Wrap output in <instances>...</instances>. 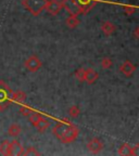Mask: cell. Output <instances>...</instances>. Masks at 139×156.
Returning a JSON list of instances; mask_svg holds the SVG:
<instances>
[{"label":"cell","instance_id":"obj_1","mask_svg":"<svg viewBox=\"0 0 139 156\" xmlns=\"http://www.w3.org/2000/svg\"><path fill=\"white\" fill-rule=\"evenodd\" d=\"M54 136L58 138V140L62 143H71L75 141L76 138L78 136L79 130L76 126L68 122H58L52 129Z\"/></svg>","mask_w":139,"mask_h":156},{"label":"cell","instance_id":"obj_2","mask_svg":"<svg viewBox=\"0 0 139 156\" xmlns=\"http://www.w3.org/2000/svg\"><path fill=\"white\" fill-rule=\"evenodd\" d=\"M48 0H23V5L33 15H39L45 10Z\"/></svg>","mask_w":139,"mask_h":156},{"label":"cell","instance_id":"obj_3","mask_svg":"<svg viewBox=\"0 0 139 156\" xmlns=\"http://www.w3.org/2000/svg\"><path fill=\"white\" fill-rule=\"evenodd\" d=\"M24 65L29 72H37L39 68L42 67V61L39 60L38 56L32 55L25 61Z\"/></svg>","mask_w":139,"mask_h":156},{"label":"cell","instance_id":"obj_4","mask_svg":"<svg viewBox=\"0 0 139 156\" xmlns=\"http://www.w3.org/2000/svg\"><path fill=\"white\" fill-rule=\"evenodd\" d=\"M137 150H138V145L133 147V146L130 145L128 143H124L120 146V149L117 151V154L121 156H135L138 154Z\"/></svg>","mask_w":139,"mask_h":156},{"label":"cell","instance_id":"obj_5","mask_svg":"<svg viewBox=\"0 0 139 156\" xmlns=\"http://www.w3.org/2000/svg\"><path fill=\"white\" fill-rule=\"evenodd\" d=\"M62 9V3L58 0H48L45 10H47L51 15H57L60 13Z\"/></svg>","mask_w":139,"mask_h":156},{"label":"cell","instance_id":"obj_6","mask_svg":"<svg viewBox=\"0 0 139 156\" xmlns=\"http://www.w3.org/2000/svg\"><path fill=\"white\" fill-rule=\"evenodd\" d=\"M87 149L90 153L97 154V153H99V152L102 151L103 143L101 142L100 139H98V138H93V139H91L90 141L88 142Z\"/></svg>","mask_w":139,"mask_h":156},{"label":"cell","instance_id":"obj_7","mask_svg":"<svg viewBox=\"0 0 139 156\" xmlns=\"http://www.w3.org/2000/svg\"><path fill=\"white\" fill-rule=\"evenodd\" d=\"M120 71L122 72L126 77H130V76L135 73V71H136V66L130 61H125L124 63L121 65Z\"/></svg>","mask_w":139,"mask_h":156},{"label":"cell","instance_id":"obj_8","mask_svg":"<svg viewBox=\"0 0 139 156\" xmlns=\"http://www.w3.org/2000/svg\"><path fill=\"white\" fill-rule=\"evenodd\" d=\"M99 78V74L93 68H87L85 73V81L89 85H93Z\"/></svg>","mask_w":139,"mask_h":156},{"label":"cell","instance_id":"obj_9","mask_svg":"<svg viewBox=\"0 0 139 156\" xmlns=\"http://www.w3.org/2000/svg\"><path fill=\"white\" fill-rule=\"evenodd\" d=\"M23 152H24V147L19 141L14 140L11 142V145H10V154L11 155H23Z\"/></svg>","mask_w":139,"mask_h":156},{"label":"cell","instance_id":"obj_10","mask_svg":"<svg viewBox=\"0 0 139 156\" xmlns=\"http://www.w3.org/2000/svg\"><path fill=\"white\" fill-rule=\"evenodd\" d=\"M101 30H102V33L105 36H110V35H112L116 30V26L112 22L107 21V22H103L101 24Z\"/></svg>","mask_w":139,"mask_h":156},{"label":"cell","instance_id":"obj_11","mask_svg":"<svg viewBox=\"0 0 139 156\" xmlns=\"http://www.w3.org/2000/svg\"><path fill=\"white\" fill-rule=\"evenodd\" d=\"M11 99H12V101H14V102L22 104V103H24L25 100H26V93L22 90L14 91V92H12V94H11Z\"/></svg>","mask_w":139,"mask_h":156},{"label":"cell","instance_id":"obj_12","mask_svg":"<svg viewBox=\"0 0 139 156\" xmlns=\"http://www.w3.org/2000/svg\"><path fill=\"white\" fill-rule=\"evenodd\" d=\"M50 126V120L47 119V118H45V117H42L37 122L36 124V128L38 129L39 132H44L46 131L47 129H48V127Z\"/></svg>","mask_w":139,"mask_h":156},{"label":"cell","instance_id":"obj_13","mask_svg":"<svg viewBox=\"0 0 139 156\" xmlns=\"http://www.w3.org/2000/svg\"><path fill=\"white\" fill-rule=\"evenodd\" d=\"M21 131H22V129H21V126H20V125L12 124L11 126L9 127V129H8V134H9L10 136H13V138H15V136H20Z\"/></svg>","mask_w":139,"mask_h":156},{"label":"cell","instance_id":"obj_14","mask_svg":"<svg viewBox=\"0 0 139 156\" xmlns=\"http://www.w3.org/2000/svg\"><path fill=\"white\" fill-rule=\"evenodd\" d=\"M65 24L68 28H75L76 26L79 25V20L76 15H70V16L66 19Z\"/></svg>","mask_w":139,"mask_h":156},{"label":"cell","instance_id":"obj_15","mask_svg":"<svg viewBox=\"0 0 139 156\" xmlns=\"http://www.w3.org/2000/svg\"><path fill=\"white\" fill-rule=\"evenodd\" d=\"M10 145H11V142H9L8 140L2 141V143L0 144V154H2L5 156L11 155L10 154Z\"/></svg>","mask_w":139,"mask_h":156},{"label":"cell","instance_id":"obj_16","mask_svg":"<svg viewBox=\"0 0 139 156\" xmlns=\"http://www.w3.org/2000/svg\"><path fill=\"white\" fill-rule=\"evenodd\" d=\"M85 73H86V68L84 67L77 68L75 72V78L78 81L83 83V81H85Z\"/></svg>","mask_w":139,"mask_h":156},{"label":"cell","instance_id":"obj_17","mask_svg":"<svg viewBox=\"0 0 139 156\" xmlns=\"http://www.w3.org/2000/svg\"><path fill=\"white\" fill-rule=\"evenodd\" d=\"M28 117H29V122H32L33 124V126H36V124H37V122H38L40 118H42V115L39 114V113H37V112H33L32 111V113L28 115Z\"/></svg>","mask_w":139,"mask_h":156},{"label":"cell","instance_id":"obj_18","mask_svg":"<svg viewBox=\"0 0 139 156\" xmlns=\"http://www.w3.org/2000/svg\"><path fill=\"white\" fill-rule=\"evenodd\" d=\"M113 65V61L112 58H103L102 61H101V67L104 68V69H109V68H111Z\"/></svg>","mask_w":139,"mask_h":156},{"label":"cell","instance_id":"obj_19","mask_svg":"<svg viewBox=\"0 0 139 156\" xmlns=\"http://www.w3.org/2000/svg\"><path fill=\"white\" fill-rule=\"evenodd\" d=\"M68 114L71 117H77L78 115L81 114V110H79V107L77 105H73L68 108Z\"/></svg>","mask_w":139,"mask_h":156},{"label":"cell","instance_id":"obj_20","mask_svg":"<svg viewBox=\"0 0 139 156\" xmlns=\"http://www.w3.org/2000/svg\"><path fill=\"white\" fill-rule=\"evenodd\" d=\"M23 155H40V153H39V152L37 151L35 147H33V146H29V147H27L26 150H24V152H23Z\"/></svg>","mask_w":139,"mask_h":156},{"label":"cell","instance_id":"obj_21","mask_svg":"<svg viewBox=\"0 0 139 156\" xmlns=\"http://www.w3.org/2000/svg\"><path fill=\"white\" fill-rule=\"evenodd\" d=\"M20 113H21L23 116H28V115L32 113V110H31L28 106H25L24 105V106H22L20 108Z\"/></svg>","mask_w":139,"mask_h":156},{"label":"cell","instance_id":"obj_22","mask_svg":"<svg viewBox=\"0 0 139 156\" xmlns=\"http://www.w3.org/2000/svg\"><path fill=\"white\" fill-rule=\"evenodd\" d=\"M124 9H125V13H126V14H133V13L136 12V9H135L134 7H130V5H126Z\"/></svg>","mask_w":139,"mask_h":156},{"label":"cell","instance_id":"obj_23","mask_svg":"<svg viewBox=\"0 0 139 156\" xmlns=\"http://www.w3.org/2000/svg\"><path fill=\"white\" fill-rule=\"evenodd\" d=\"M134 37L136 39H138V37H139V27L137 26L136 28H135V30H134Z\"/></svg>","mask_w":139,"mask_h":156},{"label":"cell","instance_id":"obj_24","mask_svg":"<svg viewBox=\"0 0 139 156\" xmlns=\"http://www.w3.org/2000/svg\"><path fill=\"white\" fill-rule=\"evenodd\" d=\"M3 108H5V106H3V105H2V103L0 102V111H2Z\"/></svg>","mask_w":139,"mask_h":156}]
</instances>
